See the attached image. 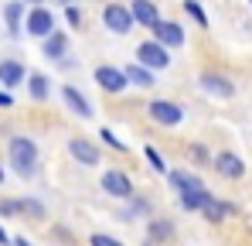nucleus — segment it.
<instances>
[{
  "mask_svg": "<svg viewBox=\"0 0 252 246\" xmlns=\"http://www.w3.org/2000/svg\"><path fill=\"white\" fill-rule=\"evenodd\" d=\"M7 164L21 174V178H34L38 174V144L24 133H14L7 140Z\"/></svg>",
  "mask_w": 252,
  "mask_h": 246,
  "instance_id": "obj_1",
  "label": "nucleus"
},
{
  "mask_svg": "<svg viewBox=\"0 0 252 246\" xmlns=\"http://www.w3.org/2000/svg\"><path fill=\"white\" fill-rule=\"evenodd\" d=\"M147 117L157 123V126H164V130H174V126L184 123L188 110L181 103H174V99H150L147 103Z\"/></svg>",
  "mask_w": 252,
  "mask_h": 246,
  "instance_id": "obj_2",
  "label": "nucleus"
},
{
  "mask_svg": "<svg viewBox=\"0 0 252 246\" xmlns=\"http://www.w3.org/2000/svg\"><path fill=\"white\" fill-rule=\"evenodd\" d=\"M102 24H106V31H113V35H120V38L136 28L129 7L120 3V0H106V3H102Z\"/></svg>",
  "mask_w": 252,
  "mask_h": 246,
  "instance_id": "obj_3",
  "label": "nucleus"
},
{
  "mask_svg": "<svg viewBox=\"0 0 252 246\" xmlns=\"http://www.w3.org/2000/svg\"><path fill=\"white\" fill-rule=\"evenodd\" d=\"M58 28V21H55V14L44 7V3H38V7H28V14H24V35L28 38H48L51 31Z\"/></svg>",
  "mask_w": 252,
  "mask_h": 246,
  "instance_id": "obj_4",
  "label": "nucleus"
},
{
  "mask_svg": "<svg viewBox=\"0 0 252 246\" xmlns=\"http://www.w3.org/2000/svg\"><path fill=\"white\" fill-rule=\"evenodd\" d=\"M133 55H136V62H140V65H147L150 72H160V69H170V48H164L160 41H154V38L140 41Z\"/></svg>",
  "mask_w": 252,
  "mask_h": 246,
  "instance_id": "obj_5",
  "label": "nucleus"
},
{
  "mask_svg": "<svg viewBox=\"0 0 252 246\" xmlns=\"http://www.w3.org/2000/svg\"><path fill=\"white\" fill-rule=\"evenodd\" d=\"M92 82L102 89V92H109V96H120L129 89V82H126V72L120 65H109V62H102V65H95L92 69Z\"/></svg>",
  "mask_w": 252,
  "mask_h": 246,
  "instance_id": "obj_6",
  "label": "nucleus"
},
{
  "mask_svg": "<svg viewBox=\"0 0 252 246\" xmlns=\"http://www.w3.org/2000/svg\"><path fill=\"white\" fill-rule=\"evenodd\" d=\"M99 185H102V192H106L109 199H120V202H126V199H133V195H136V185H133V178H129L126 171H120V167H109V171H102Z\"/></svg>",
  "mask_w": 252,
  "mask_h": 246,
  "instance_id": "obj_7",
  "label": "nucleus"
},
{
  "mask_svg": "<svg viewBox=\"0 0 252 246\" xmlns=\"http://www.w3.org/2000/svg\"><path fill=\"white\" fill-rule=\"evenodd\" d=\"M68 154L82 167H99L102 164V147L95 140H89V137H68Z\"/></svg>",
  "mask_w": 252,
  "mask_h": 246,
  "instance_id": "obj_8",
  "label": "nucleus"
},
{
  "mask_svg": "<svg viewBox=\"0 0 252 246\" xmlns=\"http://www.w3.org/2000/svg\"><path fill=\"white\" fill-rule=\"evenodd\" d=\"M150 38L160 41L164 48H170V51H177V48H184L188 35H184V28H181L177 21H167V17H160V21L150 28Z\"/></svg>",
  "mask_w": 252,
  "mask_h": 246,
  "instance_id": "obj_9",
  "label": "nucleus"
},
{
  "mask_svg": "<svg viewBox=\"0 0 252 246\" xmlns=\"http://www.w3.org/2000/svg\"><path fill=\"white\" fill-rule=\"evenodd\" d=\"M211 167L221 174V178H228V181H239V178H246V161L235 154V151H218V154H211Z\"/></svg>",
  "mask_w": 252,
  "mask_h": 246,
  "instance_id": "obj_10",
  "label": "nucleus"
},
{
  "mask_svg": "<svg viewBox=\"0 0 252 246\" xmlns=\"http://www.w3.org/2000/svg\"><path fill=\"white\" fill-rule=\"evenodd\" d=\"M198 85H201V92H208L215 99H232L235 96V82L228 76H221V72H201Z\"/></svg>",
  "mask_w": 252,
  "mask_h": 246,
  "instance_id": "obj_11",
  "label": "nucleus"
},
{
  "mask_svg": "<svg viewBox=\"0 0 252 246\" xmlns=\"http://www.w3.org/2000/svg\"><path fill=\"white\" fill-rule=\"evenodd\" d=\"M167 185L170 192H177V195H184V192H194V188H205V181H201V174L198 171H188V167H167Z\"/></svg>",
  "mask_w": 252,
  "mask_h": 246,
  "instance_id": "obj_12",
  "label": "nucleus"
},
{
  "mask_svg": "<svg viewBox=\"0 0 252 246\" xmlns=\"http://www.w3.org/2000/svg\"><path fill=\"white\" fill-rule=\"evenodd\" d=\"M62 103H65V110H72L75 117H85V120L95 113V110H92V103H89V96H85L79 85H72V82H65V85H62Z\"/></svg>",
  "mask_w": 252,
  "mask_h": 246,
  "instance_id": "obj_13",
  "label": "nucleus"
},
{
  "mask_svg": "<svg viewBox=\"0 0 252 246\" xmlns=\"http://www.w3.org/2000/svg\"><path fill=\"white\" fill-rule=\"evenodd\" d=\"M126 7H129V14H133V24H140V28H147V31L164 17L160 7H157V0H129Z\"/></svg>",
  "mask_w": 252,
  "mask_h": 246,
  "instance_id": "obj_14",
  "label": "nucleus"
},
{
  "mask_svg": "<svg viewBox=\"0 0 252 246\" xmlns=\"http://www.w3.org/2000/svg\"><path fill=\"white\" fill-rule=\"evenodd\" d=\"M24 14H28V3L24 0H7L3 3V28L10 38H21L24 35Z\"/></svg>",
  "mask_w": 252,
  "mask_h": 246,
  "instance_id": "obj_15",
  "label": "nucleus"
},
{
  "mask_svg": "<svg viewBox=\"0 0 252 246\" xmlns=\"http://www.w3.org/2000/svg\"><path fill=\"white\" fill-rule=\"evenodd\" d=\"M24 79H28V65L21 58H3L0 62V85L3 89H17V85H24Z\"/></svg>",
  "mask_w": 252,
  "mask_h": 246,
  "instance_id": "obj_16",
  "label": "nucleus"
},
{
  "mask_svg": "<svg viewBox=\"0 0 252 246\" xmlns=\"http://www.w3.org/2000/svg\"><path fill=\"white\" fill-rule=\"evenodd\" d=\"M41 55L48 62H65V55H68V35L55 28L48 38H41Z\"/></svg>",
  "mask_w": 252,
  "mask_h": 246,
  "instance_id": "obj_17",
  "label": "nucleus"
},
{
  "mask_svg": "<svg viewBox=\"0 0 252 246\" xmlns=\"http://www.w3.org/2000/svg\"><path fill=\"white\" fill-rule=\"evenodd\" d=\"M235 212H239V205H232V202H221V199H215V195H211L208 202L201 205V215L208 219L211 226L225 222V219H228V215H235Z\"/></svg>",
  "mask_w": 252,
  "mask_h": 246,
  "instance_id": "obj_18",
  "label": "nucleus"
},
{
  "mask_svg": "<svg viewBox=\"0 0 252 246\" xmlns=\"http://www.w3.org/2000/svg\"><path fill=\"white\" fill-rule=\"evenodd\" d=\"M28 96H31V103H48V96H51V79L44 76V72H28Z\"/></svg>",
  "mask_w": 252,
  "mask_h": 246,
  "instance_id": "obj_19",
  "label": "nucleus"
},
{
  "mask_svg": "<svg viewBox=\"0 0 252 246\" xmlns=\"http://www.w3.org/2000/svg\"><path fill=\"white\" fill-rule=\"evenodd\" d=\"M123 72H126V82H129V85H136V89H154V85H157V76H154L147 65H140V62L123 65Z\"/></svg>",
  "mask_w": 252,
  "mask_h": 246,
  "instance_id": "obj_20",
  "label": "nucleus"
},
{
  "mask_svg": "<svg viewBox=\"0 0 252 246\" xmlns=\"http://www.w3.org/2000/svg\"><path fill=\"white\" fill-rule=\"evenodd\" d=\"M147 236L154 240V243H167V240H174V222L170 219H164V215H154L150 222H147Z\"/></svg>",
  "mask_w": 252,
  "mask_h": 246,
  "instance_id": "obj_21",
  "label": "nucleus"
},
{
  "mask_svg": "<svg viewBox=\"0 0 252 246\" xmlns=\"http://www.w3.org/2000/svg\"><path fill=\"white\" fill-rule=\"evenodd\" d=\"M150 212H154L150 199H140V195H133V199H126V208L120 212V219H123V222H133L136 215H150Z\"/></svg>",
  "mask_w": 252,
  "mask_h": 246,
  "instance_id": "obj_22",
  "label": "nucleus"
},
{
  "mask_svg": "<svg viewBox=\"0 0 252 246\" xmlns=\"http://www.w3.org/2000/svg\"><path fill=\"white\" fill-rule=\"evenodd\" d=\"M181 199V208L184 212H201V205L211 199V192L208 188H194V192H184V195H177Z\"/></svg>",
  "mask_w": 252,
  "mask_h": 246,
  "instance_id": "obj_23",
  "label": "nucleus"
},
{
  "mask_svg": "<svg viewBox=\"0 0 252 246\" xmlns=\"http://www.w3.org/2000/svg\"><path fill=\"white\" fill-rule=\"evenodd\" d=\"M99 137H102V144H106L109 151H116V154H129V144H123L109 126H102V130H99Z\"/></svg>",
  "mask_w": 252,
  "mask_h": 246,
  "instance_id": "obj_24",
  "label": "nucleus"
},
{
  "mask_svg": "<svg viewBox=\"0 0 252 246\" xmlns=\"http://www.w3.org/2000/svg\"><path fill=\"white\" fill-rule=\"evenodd\" d=\"M184 10H188V17H194L198 28H208V14H205L201 0H184Z\"/></svg>",
  "mask_w": 252,
  "mask_h": 246,
  "instance_id": "obj_25",
  "label": "nucleus"
},
{
  "mask_svg": "<svg viewBox=\"0 0 252 246\" xmlns=\"http://www.w3.org/2000/svg\"><path fill=\"white\" fill-rule=\"evenodd\" d=\"M143 158H147V164H150L157 174H167V161L160 158V151H157V147H150V144H147V147H143Z\"/></svg>",
  "mask_w": 252,
  "mask_h": 246,
  "instance_id": "obj_26",
  "label": "nucleus"
},
{
  "mask_svg": "<svg viewBox=\"0 0 252 246\" xmlns=\"http://www.w3.org/2000/svg\"><path fill=\"white\" fill-rule=\"evenodd\" d=\"M17 202H21V215H38V219H44V205L38 199H17Z\"/></svg>",
  "mask_w": 252,
  "mask_h": 246,
  "instance_id": "obj_27",
  "label": "nucleus"
},
{
  "mask_svg": "<svg viewBox=\"0 0 252 246\" xmlns=\"http://www.w3.org/2000/svg\"><path fill=\"white\" fill-rule=\"evenodd\" d=\"M17 215H21L17 199H0V219H17Z\"/></svg>",
  "mask_w": 252,
  "mask_h": 246,
  "instance_id": "obj_28",
  "label": "nucleus"
},
{
  "mask_svg": "<svg viewBox=\"0 0 252 246\" xmlns=\"http://www.w3.org/2000/svg\"><path fill=\"white\" fill-rule=\"evenodd\" d=\"M89 246H126V243L116 240V236H109V233H92L89 236Z\"/></svg>",
  "mask_w": 252,
  "mask_h": 246,
  "instance_id": "obj_29",
  "label": "nucleus"
},
{
  "mask_svg": "<svg viewBox=\"0 0 252 246\" xmlns=\"http://www.w3.org/2000/svg\"><path fill=\"white\" fill-rule=\"evenodd\" d=\"M188 154H191V161H198V164H211V154H208V147H205V144H191V147H188Z\"/></svg>",
  "mask_w": 252,
  "mask_h": 246,
  "instance_id": "obj_30",
  "label": "nucleus"
},
{
  "mask_svg": "<svg viewBox=\"0 0 252 246\" xmlns=\"http://www.w3.org/2000/svg\"><path fill=\"white\" fill-rule=\"evenodd\" d=\"M65 21H68L72 28L82 24V10H79V3H68V7H65Z\"/></svg>",
  "mask_w": 252,
  "mask_h": 246,
  "instance_id": "obj_31",
  "label": "nucleus"
},
{
  "mask_svg": "<svg viewBox=\"0 0 252 246\" xmlns=\"http://www.w3.org/2000/svg\"><path fill=\"white\" fill-rule=\"evenodd\" d=\"M14 106V96H10V89H0V110H10Z\"/></svg>",
  "mask_w": 252,
  "mask_h": 246,
  "instance_id": "obj_32",
  "label": "nucleus"
},
{
  "mask_svg": "<svg viewBox=\"0 0 252 246\" xmlns=\"http://www.w3.org/2000/svg\"><path fill=\"white\" fill-rule=\"evenodd\" d=\"M10 240H14V236H10V233H7V229L0 226V246H10Z\"/></svg>",
  "mask_w": 252,
  "mask_h": 246,
  "instance_id": "obj_33",
  "label": "nucleus"
},
{
  "mask_svg": "<svg viewBox=\"0 0 252 246\" xmlns=\"http://www.w3.org/2000/svg\"><path fill=\"white\" fill-rule=\"evenodd\" d=\"M10 246H31V243H28L24 236H14V240H10Z\"/></svg>",
  "mask_w": 252,
  "mask_h": 246,
  "instance_id": "obj_34",
  "label": "nucleus"
},
{
  "mask_svg": "<svg viewBox=\"0 0 252 246\" xmlns=\"http://www.w3.org/2000/svg\"><path fill=\"white\" fill-rule=\"evenodd\" d=\"M24 3H28V7H38V3H44V0H24Z\"/></svg>",
  "mask_w": 252,
  "mask_h": 246,
  "instance_id": "obj_35",
  "label": "nucleus"
},
{
  "mask_svg": "<svg viewBox=\"0 0 252 246\" xmlns=\"http://www.w3.org/2000/svg\"><path fill=\"white\" fill-rule=\"evenodd\" d=\"M143 246H160V243H154V240H150V236H147V240H143Z\"/></svg>",
  "mask_w": 252,
  "mask_h": 246,
  "instance_id": "obj_36",
  "label": "nucleus"
},
{
  "mask_svg": "<svg viewBox=\"0 0 252 246\" xmlns=\"http://www.w3.org/2000/svg\"><path fill=\"white\" fill-rule=\"evenodd\" d=\"M58 3H62V7H68V3H75V0H58Z\"/></svg>",
  "mask_w": 252,
  "mask_h": 246,
  "instance_id": "obj_37",
  "label": "nucleus"
},
{
  "mask_svg": "<svg viewBox=\"0 0 252 246\" xmlns=\"http://www.w3.org/2000/svg\"><path fill=\"white\" fill-rule=\"evenodd\" d=\"M0 185H3V164H0Z\"/></svg>",
  "mask_w": 252,
  "mask_h": 246,
  "instance_id": "obj_38",
  "label": "nucleus"
},
{
  "mask_svg": "<svg viewBox=\"0 0 252 246\" xmlns=\"http://www.w3.org/2000/svg\"><path fill=\"white\" fill-rule=\"evenodd\" d=\"M246 3H252V0H246Z\"/></svg>",
  "mask_w": 252,
  "mask_h": 246,
  "instance_id": "obj_39",
  "label": "nucleus"
}]
</instances>
